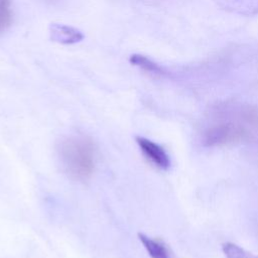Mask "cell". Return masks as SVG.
I'll return each mask as SVG.
<instances>
[{
	"instance_id": "cell-4",
	"label": "cell",
	"mask_w": 258,
	"mask_h": 258,
	"mask_svg": "<svg viewBox=\"0 0 258 258\" xmlns=\"http://www.w3.org/2000/svg\"><path fill=\"white\" fill-rule=\"evenodd\" d=\"M138 239L151 258H170L169 252L162 242L152 239L143 233H138Z\"/></svg>"
},
{
	"instance_id": "cell-7",
	"label": "cell",
	"mask_w": 258,
	"mask_h": 258,
	"mask_svg": "<svg viewBox=\"0 0 258 258\" xmlns=\"http://www.w3.org/2000/svg\"><path fill=\"white\" fill-rule=\"evenodd\" d=\"M130 62L139 67L140 69L146 71V72H150L153 74H161L162 70L161 68L156 64L155 62H153L151 59H149L148 57L141 55V54H133L130 56Z\"/></svg>"
},
{
	"instance_id": "cell-3",
	"label": "cell",
	"mask_w": 258,
	"mask_h": 258,
	"mask_svg": "<svg viewBox=\"0 0 258 258\" xmlns=\"http://www.w3.org/2000/svg\"><path fill=\"white\" fill-rule=\"evenodd\" d=\"M240 134V131L234 125H218L211 128L205 136V142L207 145L212 146L227 141H231Z\"/></svg>"
},
{
	"instance_id": "cell-6",
	"label": "cell",
	"mask_w": 258,
	"mask_h": 258,
	"mask_svg": "<svg viewBox=\"0 0 258 258\" xmlns=\"http://www.w3.org/2000/svg\"><path fill=\"white\" fill-rule=\"evenodd\" d=\"M222 250L226 258H258V255L250 253L239 245L231 242L224 243Z\"/></svg>"
},
{
	"instance_id": "cell-8",
	"label": "cell",
	"mask_w": 258,
	"mask_h": 258,
	"mask_svg": "<svg viewBox=\"0 0 258 258\" xmlns=\"http://www.w3.org/2000/svg\"><path fill=\"white\" fill-rule=\"evenodd\" d=\"M12 19L11 0H0V33L4 32L11 25Z\"/></svg>"
},
{
	"instance_id": "cell-2",
	"label": "cell",
	"mask_w": 258,
	"mask_h": 258,
	"mask_svg": "<svg viewBox=\"0 0 258 258\" xmlns=\"http://www.w3.org/2000/svg\"><path fill=\"white\" fill-rule=\"evenodd\" d=\"M135 141L143 156L155 167L161 170H167L170 167V158L162 146L142 136H136Z\"/></svg>"
},
{
	"instance_id": "cell-1",
	"label": "cell",
	"mask_w": 258,
	"mask_h": 258,
	"mask_svg": "<svg viewBox=\"0 0 258 258\" xmlns=\"http://www.w3.org/2000/svg\"><path fill=\"white\" fill-rule=\"evenodd\" d=\"M58 158L63 171L74 180L86 181L94 172L97 149L88 136L66 137L57 147Z\"/></svg>"
},
{
	"instance_id": "cell-5",
	"label": "cell",
	"mask_w": 258,
	"mask_h": 258,
	"mask_svg": "<svg viewBox=\"0 0 258 258\" xmlns=\"http://www.w3.org/2000/svg\"><path fill=\"white\" fill-rule=\"evenodd\" d=\"M51 35L55 41L61 43H74L83 38L80 31L66 25L54 24L51 26Z\"/></svg>"
}]
</instances>
